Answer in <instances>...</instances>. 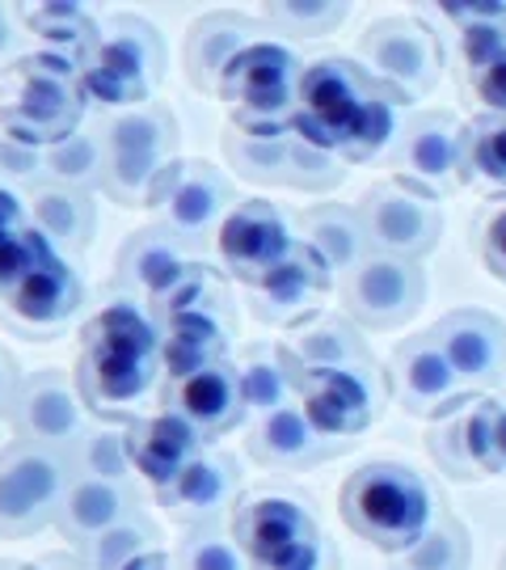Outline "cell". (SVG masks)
I'll list each match as a JSON object with an SVG mask.
<instances>
[{"instance_id":"cell-1","label":"cell","mask_w":506,"mask_h":570,"mask_svg":"<svg viewBox=\"0 0 506 570\" xmlns=\"http://www.w3.org/2000/svg\"><path fill=\"white\" fill-rule=\"evenodd\" d=\"M72 385L81 393L85 410L110 428L136 423L161 402V334L140 301L115 296L85 322Z\"/></svg>"},{"instance_id":"cell-2","label":"cell","mask_w":506,"mask_h":570,"mask_svg":"<svg viewBox=\"0 0 506 570\" xmlns=\"http://www.w3.org/2000/svg\"><path fill=\"white\" fill-rule=\"evenodd\" d=\"M405 98L346 56L304 63L296 89V136L346 165L380 161L401 131Z\"/></svg>"},{"instance_id":"cell-3","label":"cell","mask_w":506,"mask_h":570,"mask_svg":"<svg viewBox=\"0 0 506 570\" xmlns=\"http://www.w3.org/2000/svg\"><path fill=\"white\" fill-rule=\"evenodd\" d=\"M338 511L346 529L364 537L367 546L401 553L444 515V499L430 490L418 469L401 461H371L343 482Z\"/></svg>"},{"instance_id":"cell-4","label":"cell","mask_w":506,"mask_h":570,"mask_svg":"<svg viewBox=\"0 0 506 570\" xmlns=\"http://www.w3.org/2000/svg\"><path fill=\"white\" fill-rule=\"evenodd\" d=\"M81 68L60 56H21L0 77V127L34 148H51L85 122Z\"/></svg>"},{"instance_id":"cell-5","label":"cell","mask_w":506,"mask_h":570,"mask_svg":"<svg viewBox=\"0 0 506 570\" xmlns=\"http://www.w3.org/2000/svg\"><path fill=\"white\" fill-rule=\"evenodd\" d=\"M101 195L119 207H143L148 190L178 161V119L165 102L101 119Z\"/></svg>"},{"instance_id":"cell-6","label":"cell","mask_w":506,"mask_h":570,"mask_svg":"<svg viewBox=\"0 0 506 570\" xmlns=\"http://www.w3.org/2000/svg\"><path fill=\"white\" fill-rule=\"evenodd\" d=\"M287 372H291V393H296L304 419L321 431L325 440L346 444V449H355L359 435L371 423H380L388 406V376L371 355L334 367H304L287 355Z\"/></svg>"},{"instance_id":"cell-7","label":"cell","mask_w":506,"mask_h":570,"mask_svg":"<svg viewBox=\"0 0 506 570\" xmlns=\"http://www.w3.org/2000/svg\"><path fill=\"white\" fill-rule=\"evenodd\" d=\"M77 68H81L89 102H98L110 115L136 110V106L157 102L165 77V42L143 18L122 13L101 26L93 51Z\"/></svg>"},{"instance_id":"cell-8","label":"cell","mask_w":506,"mask_h":570,"mask_svg":"<svg viewBox=\"0 0 506 570\" xmlns=\"http://www.w3.org/2000/svg\"><path fill=\"white\" fill-rule=\"evenodd\" d=\"M304 63L284 42H249L237 60L228 63L220 81V98L228 106V127L245 136H284L296 119V89Z\"/></svg>"},{"instance_id":"cell-9","label":"cell","mask_w":506,"mask_h":570,"mask_svg":"<svg viewBox=\"0 0 506 570\" xmlns=\"http://www.w3.org/2000/svg\"><path fill=\"white\" fill-rule=\"evenodd\" d=\"M72 465L68 452L34 440H13L0 449V537H34L56 524Z\"/></svg>"},{"instance_id":"cell-10","label":"cell","mask_w":506,"mask_h":570,"mask_svg":"<svg viewBox=\"0 0 506 570\" xmlns=\"http://www.w3.org/2000/svg\"><path fill=\"white\" fill-rule=\"evenodd\" d=\"M232 183L207 161H173L148 190V212L190 249L216 242V228L232 212Z\"/></svg>"},{"instance_id":"cell-11","label":"cell","mask_w":506,"mask_h":570,"mask_svg":"<svg viewBox=\"0 0 506 570\" xmlns=\"http://www.w3.org/2000/svg\"><path fill=\"white\" fill-rule=\"evenodd\" d=\"M426 452L435 456V465L456 482L489 478L506 469V402L498 397H465L456 410H447L444 419H435V428L426 435Z\"/></svg>"},{"instance_id":"cell-12","label":"cell","mask_w":506,"mask_h":570,"mask_svg":"<svg viewBox=\"0 0 506 570\" xmlns=\"http://www.w3.org/2000/svg\"><path fill=\"white\" fill-rule=\"evenodd\" d=\"M359 60L376 81L401 94L405 102H414L430 94L444 72V39L423 21L388 18L376 21L359 39Z\"/></svg>"},{"instance_id":"cell-13","label":"cell","mask_w":506,"mask_h":570,"mask_svg":"<svg viewBox=\"0 0 506 570\" xmlns=\"http://www.w3.org/2000/svg\"><path fill=\"white\" fill-rule=\"evenodd\" d=\"M355 207H359V220H364L367 245L376 254H393V258L418 263L444 237V212H439V204L426 199L423 190L405 186L401 178L376 183Z\"/></svg>"},{"instance_id":"cell-14","label":"cell","mask_w":506,"mask_h":570,"mask_svg":"<svg viewBox=\"0 0 506 570\" xmlns=\"http://www.w3.org/2000/svg\"><path fill=\"white\" fill-rule=\"evenodd\" d=\"M346 317L355 326L367 330H401L405 322L418 317L426 301V275L418 263L409 258H393V254H367L343 279Z\"/></svg>"},{"instance_id":"cell-15","label":"cell","mask_w":506,"mask_h":570,"mask_svg":"<svg viewBox=\"0 0 506 570\" xmlns=\"http://www.w3.org/2000/svg\"><path fill=\"white\" fill-rule=\"evenodd\" d=\"M296 245V228L287 220V212L270 199H241L224 216L216 228V258L224 275L237 284L254 287L287 258V249Z\"/></svg>"},{"instance_id":"cell-16","label":"cell","mask_w":506,"mask_h":570,"mask_svg":"<svg viewBox=\"0 0 506 570\" xmlns=\"http://www.w3.org/2000/svg\"><path fill=\"white\" fill-rule=\"evenodd\" d=\"M460 136L465 122L452 110H423L405 122L393 144V169L426 199H447L460 186Z\"/></svg>"},{"instance_id":"cell-17","label":"cell","mask_w":506,"mask_h":570,"mask_svg":"<svg viewBox=\"0 0 506 570\" xmlns=\"http://www.w3.org/2000/svg\"><path fill=\"white\" fill-rule=\"evenodd\" d=\"M228 532H232V541L241 546L249 562H270V558L300 550V546L321 537L312 511L304 508L296 494H284V490L237 494V503L228 511Z\"/></svg>"},{"instance_id":"cell-18","label":"cell","mask_w":506,"mask_h":570,"mask_svg":"<svg viewBox=\"0 0 506 570\" xmlns=\"http://www.w3.org/2000/svg\"><path fill=\"white\" fill-rule=\"evenodd\" d=\"M334 287V271L308 249V245L296 237V245L287 249V258L262 284H254V317L266 322V326H279V330H296L304 326L308 317H317Z\"/></svg>"},{"instance_id":"cell-19","label":"cell","mask_w":506,"mask_h":570,"mask_svg":"<svg viewBox=\"0 0 506 570\" xmlns=\"http://www.w3.org/2000/svg\"><path fill=\"white\" fill-rule=\"evenodd\" d=\"M468 393H486L506 376V326L486 308H456L426 330Z\"/></svg>"},{"instance_id":"cell-20","label":"cell","mask_w":506,"mask_h":570,"mask_svg":"<svg viewBox=\"0 0 506 570\" xmlns=\"http://www.w3.org/2000/svg\"><path fill=\"white\" fill-rule=\"evenodd\" d=\"M9 423L18 431V440L68 452L89 431V410L63 372H34V376H21Z\"/></svg>"},{"instance_id":"cell-21","label":"cell","mask_w":506,"mask_h":570,"mask_svg":"<svg viewBox=\"0 0 506 570\" xmlns=\"http://www.w3.org/2000/svg\"><path fill=\"white\" fill-rule=\"evenodd\" d=\"M152 494H157V503L178 524H190V529L220 524V515H228L232 503H237V494H241V469H237L232 456H224L216 449H202Z\"/></svg>"},{"instance_id":"cell-22","label":"cell","mask_w":506,"mask_h":570,"mask_svg":"<svg viewBox=\"0 0 506 570\" xmlns=\"http://www.w3.org/2000/svg\"><path fill=\"white\" fill-rule=\"evenodd\" d=\"M388 393H397L405 414H418V419H444L447 410H456L465 397H473L426 330L423 334H409L393 351Z\"/></svg>"},{"instance_id":"cell-23","label":"cell","mask_w":506,"mask_h":570,"mask_svg":"<svg viewBox=\"0 0 506 570\" xmlns=\"http://www.w3.org/2000/svg\"><path fill=\"white\" fill-rule=\"evenodd\" d=\"M161 406L173 410L178 419H186L202 440H216L224 431L241 428L245 397H241V385H237L232 360L195 367V372H182V376H165Z\"/></svg>"},{"instance_id":"cell-24","label":"cell","mask_w":506,"mask_h":570,"mask_svg":"<svg viewBox=\"0 0 506 570\" xmlns=\"http://www.w3.org/2000/svg\"><path fill=\"white\" fill-rule=\"evenodd\" d=\"M85 301V284L77 275V266L68 254H60L56 245H47L34 266L21 275L18 284L0 296V305L18 317L21 326L30 330H56L63 326Z\"/></svg>"},{"instance_id":"cell-25","label":"cell","mask_w":506,"mask_h":570,"mask_svg":"<svg viewBox=\"0 0 506 570\" xmlns=\"http://www.w3.org/2000/svg\"><path fill=\"white\" fill-rule=\"evenodd\" d=\"M190 263H195L190 245L178 242L169 228L148 225L122 242L119 263H115V292L131 296V301H140L148 308L161 292H169L182 279V271Z\"/></svg>"},{"instance_id":"cell-26","label":"cell","mask_w":506,"mask_h":570,"mask_svg":"<svg viewBox=\"0 0 506 570\" xmlns=\"http://www.w3.org/2000/svg\"><path fill=\"white\" fill-rule=\"evenodd\" d=\"M122 444H127V456H131L136 478H143L152 490L165 487L195 452L207 449V440H202L199 431L165 406L148 410L143 419L127 423V428H122Z\"/></svg>"},{"instance_id":"cell-27","label":"cell","mask_w":506,"mask_h":570,"mask_svg":"<svg viewBox=\"0 0 506 570\" xmlns=\"http://www.w3.org/2000/svg\"><path fill=\"white\" fill-rule=\"evenodd\" d=\"M245 444H249L254 461L275 469H312L329 461V456H338V452H350L346 444L325 440L321 431L304 419V410L296 402L270 410V414H258L249 435H245Z\"/></svg>"},{"instance_id":"cell-28","label":"cell","mask_w":506,"mask_h":570,"mask_svg":"<svg viewBox=\"0 0 506 570\" xmlns=\"http://www.w3.org/2000/svg\"><path fill=\"white\" fill-rule=\"evenodd\" d=\"M258 26L245 18V13H232V9H220V13H207L190 26L182 47V63H186V77L190 85L216 98L220 94V81L228 72V63L241 56L249 42H258Z\"/></svg>"},{"instance_id":"cell-29","label":"cell","mask_w":506,"mask_h":570,"mask_svg":"<svg viewBox=\"0 0 506 570\" xmlns=\"http://www.w3.org/2000/svg\"><path fill=\"white\" fill-rule=\"evenodd\" d=\"M136 487L131 482H106V478H89V473H72L68 490H63L60 515H56V529L72 541L85 546L89 537L115 529L119 520L136 515Z\"/></svg>"},{"instance_id":"cell-30","label":"cell","mask_w":506,"mask_h":570,"mask_svg":"<svg viewBox=\"0 0 506 570\" xmlns=\"http://www.w3.org/2000/svg\"><path fill=\"white\" fill-rule=\"evenodd\" d=\"M161 334V364L165 376H182L195 367L228 360V346L237 334V313H182L157 322Z\"/></svg>"},{"instance_id":"cell-31","label":"cell","mask_w":506,"mask_h":570,"mask_svg":"<svg viewBox=\"0 0 506 570\" xmlns=\"http://www.w3.org/2000/svg\"><path fill=\"white\" fill-rule=\"evenodd\" d=\"M296 237L334 271V279L338 275L346 279L371 254L364 220H359V207H346V204L304 207L300 216H296Z\"/></svg>"},{"instance_id":"cell-32","label":"cell","mask_w":506,"mask_h":570,"mask_svg":"<svg viewBox=\"0 0 506 570\" xmlns=\"http://www.w3.org/2000/svg\"><path fill=\"white\" fill-rule=\"evenodd\" d=\"M26 212H30V225L39 228L60 254H81L98 233V207L85 190L34 183L26 195Z\"/></svg>"},{"instance_id":"cell-33","label":"cell","mask_w":506,"mask_h":570,"mask_svg":"<svg viewBox=\"0 0 506 570\" xmlns=\"http://www.w3.org/2000/svg\"><path fill=\"white\" fill-rule=\"evenodd\" d=\"M13 13H18V26L34 39L39 51L72 63H81L101 35L93 13L81 9V4H51V0H42V4H13Z\"/></svg>"},{"instance_id":"cell-34","label":"cell","mask_w":506,"mask_h":570,"mask_svg":"<svg viewBox=\"0 0 506 570\" xmlns=\"http://www.w3.org/2000/svg\"><path fill=\"white\" fill-rule=\"evenodd\" d=\"M284 351L304 367H334L350 364V360H367L364 334L346 313H317L304 326L291 330V338L284 343Z\"/></svg>"},{"instance_id":"cell-35","label":"cell","mask_w":506,"mask_h":570,"mask_svg":"<svg viewBox=\"0 0 506 570\" xmlns=\"http://www.w3.org/2000/svg\"><path fill=\"white\" fill-rule=\"evenodd\" d=\"M460 183L506 199V115H477L460 136Z\"/></svg>"},{"instance_id":"cell-36","label":"cell","mask_w":506,"mask_h":570,"mask_svg":"<svg viewBox=\"0 0 506 570\" xmlns=\"http://www.w3.org/2000/svg\"><path fill=\"white\" fill-rule=\"evenodd\" d=\"M237 385L245 397V414H270V410L296 402L291 372H287L284 343H249L237 355Z\"/></svg>"},{"instance_id":"cell-37","label":"cell","mask_w":506,"mask_h":570,"mask_svg":"<svg viewBox=\"0 0 506 570\" xmlns=\"http://www.w3.org/2000/svg\"><path fill=\"white\" fill-rule=\"evenodd\" d=\"M224 157L245 183L287 186L291 183V157H296V127L284 136H245L237 127L224 131Z\"/></svg>"},{"instance_id":"cell-38","label":"cell","mask_w":506,"mask_h":570,"mask_svg":"<svg viewBox=\"0 0 506 570\" xmlns=\"http://www.w3.org/2000/svg\"><path fill=\"white\" fill-rule=\"evenodd\" d=\"M182 313H237L232 292H228V275H220L211 263H190L182 271V279L148 305L152 322L182 317Z\"/></svg>"},{"instance_id":"cell-39","label":"cell","mask_w":506,"mask_h":570,"mask_svg":"<svg viewBox=\"0 0 506 570\" xmlns=\"http://www.w3.org/2000/svg\"><path fill=\"white\" fill-rule=\"evenodd\" d=\"M161 550V529L148 515H127L115 529L89 537L85 546H77V558L85 562V570H127L136 558Z\"/></svg>"},{"instance_id":"cell-40","label":"cell","mask_w":506,"mask_h":570,"mask_svg":"<svg viewBox=\"0 0 506 570\" xmlns=\"http://www.w3.org/2000/svg\"><path fill=\"white\" fill-rule=\"evenodd\" d=\"M468 558H473L468 529L452 511H444L409 550L388 553V570H468Z\"/></svg>"},{"instance_id":"cell-41","label":"cell","mask_w":506,"mask_h":570,"mask_svg":"<svg viewBox=\"0 0 506 570\" xmlns=\"http://www.w3.org/2000/svg\"><path fill=\"white\" fill-rule=\"evenodd\" d=\"M42 183L68 186V190H98L101 186V131L81 127L60 144L42 148Z\"/></svg>"},{"instance_id":"cell-42","label":"cell","mask_w":506,"mask_h":570,"mask_svg":"<svg viewBox=\"0 0 506 570\" xmlns=\"http://www.w3.org/2000/svg\"><path fill=\"white\" fill-rule=\"evenodd\" d=\"M258 18L287 39H325L350 18V4H338V0H275V4L258 9Z\"/></svg>"},{"instance_id":"cell-43","label":"cell","mask_w":506,"mask_h":570,"mask_svg":"<svg viewBox=\"0 0 506 570\" xmlns=\"http://www.w3.org/2000/svg\"><path fill=\"white\" fill-rule=\"evenodd\" d=\"M68 465L72 473H89V478H106V482H131L136 469H131V456H127V444H122V431L115 428H89L68 449Z\"/></svg>"},{"instance_id":"cell-44","label":"cell","mask_w":506,"mask_h":570,"mask_svg":"<svg viewBox=\"0 0 506 570\" xmlns=\"http://www.w3.org/2000/svg\"><path fill=\"white\" fill-rule=\"evenodd\" d=\"M178 570H249V558L220 524H199L186 532L178 550Z\"/></svg>"},{"instance_id":"cell-45","label":"cell","mask_w":506,"mask_h":570,"mask_svg":"<svg viewBox=\"0 0 506 570\" xmlns=\"http://www.w3.org/2000/svg\"><path fill=\"white\" fill-rule=\"evenodd\" d=\"M47 237L30 220H13V225H0V296L18 284L21 275L34 266L42 249H47Z\"/></svg>"},{"instance_id":"cell-46","label":"cell","mask_w":506,"mask_h":570,"mask_svg":"<svg viewBox=\"0 0 506 570\" xmlns=\"http://www.w3.org/2000/svg\"><path fill=\"white\" fill-rule=\"evenodd\" d=\"M0 178L4 183H26L34 186L42 183V148L18 140L0 127Z\"/></svg>"},{"instance_id":"cell-47","label":"cell","mask_w":506,"mask_h":570,"mask_svg":"<svg viewBox=\"0 0 506 570\" xmlns=\"http://www.w3.org/2000/svg\"><path fill=\"white\" fill-rule=\"evenodd\" d=\"M249 570H343V558H338V550L329 546V537L321 532L317 541H308L300 550L279 553L270 562H249Z\"/></svg>"},{"instance_id":"cell-48","label":"cell","mask_w":506,"mask_h":570,"mask_svg":"<svg viewBox=\"0 0 506 570\" xmlns=\"http://www.w3.org/2000/svg\"><path fill=\"white\" fill-rule=\"evenodd\" d=\"M482 263H486V271L494 279L506 284V204L482 228Z\"/></svg>"},{"instance_id":"cell-49","label":"cell","mask_w":506,"mask_h":570,"mask_svg":"<svg viewBox=\"0 0 506 570\" xmlns=\"http://www.w3.org/2000/svg\"><path fill=\"white\" fill-rule=\"evenodd\" d=\"M18 389H21V367H18V360H13V355L0 346V419H9Z\"/></svg>"},{"instance_id":"cell-50","label":"cell","mask_w":506,"mask_h":570,"mask_svg":"<svg viewBox=\"0 0 506 570\" xmlns=\"http://www.w3.org/2000/svg\"><path fill=\"white\" fill-rule=\"evenodd\" d=\"M18 13H13V4H0V60H9L13 56V47H18Z\"/></svg>"},{"instance_id":"cell-51","label":"cell","mask_w":506,"mask_h":570,"mask_svg":"<svg viewBox=\"0 0 506 570\" xmlns=\"http://www.w3.org/2000/svg\"><path fill=\"white\" fill-rule=\"evenodd\" d=\"M127 570H178V562H173L165 550H152V553H143V558H136Z\"/></svg>"},{"instance_id":"cell-52","label":"cell","mask_w":506,"mask_h":570,"mask_svg":"<svg viewBox=\"0 0 506 570\" xmlns=\"http://www.w3.org/2000/svg\"><path fill=\"white\" fill-rule=\"evenodd\" d=\"M0 570H34V567H26V562H0Z\"/></svg>"},{"instance_id":"cell-53","label":"cell","mask_w":506,"mask_h":570,"mask_svg":"<svg viewBox=\"0 0 506 570\" xmlns=\"http://www.w3.org/2000/svg\"><path fill=\"white\" fill-rule=\"evenodd\" d=\"M503 570H506V553H503Z\"/></svg>"}]
</instances>
